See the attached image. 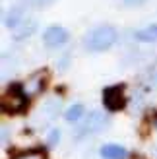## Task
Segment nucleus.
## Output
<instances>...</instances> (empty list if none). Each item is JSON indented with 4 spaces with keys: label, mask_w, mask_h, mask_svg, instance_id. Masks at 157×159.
<instances>
[{
    "label": "nucleus",
    "mask_w": 157,
    "mask_h": 159,
    "mask_svg": "<svg viewBox=\"0 0 157 159\" xmlns=\"http://www.w3.org/2000/svg\"><path fill=\"white\" fill-rule=\"evenodd\" d=\"M119 39V31H116L113 25H99L95 29H91L87 35H85L83 43L87 47V51L91 52H101L107 51L116 43Z\"/></svg>",
    "instance_id": "obj_1"
},
{
    "label": "nucleus",
    "mask_w": 157,
    "mask_h": 159,
    "mask_svg": "<svg viewBox=\"0 0 157 159\" xmlns=\"http://www.w3.org/2000/svg\"><path fill=\"white\" fill-rule=\"evenodd\" d=\"M27 95H25V91H23V87L21 85H12L10 89L6 91V95L2 97V109H4V113H10V115H14V113H20V111H23L25 109V105H27Z\"/></svg>",
    "instance_id": "obj_2"
},
{
    "label": "nucleus",
    "mask_w": 157,
    "mask_h": 159,
    "mask_svg": "<svg viewBox=\"0 0 157 159\" xmlns=\"http://www.w3.org/2000/svg\"><path fill=\"white\" fill-rule=\"evenodd\" d=\"M109 126V116L99 113V111H91L87 116L83 118V122L78 128V136H85V134H93V132H101L103 128Z\"/></svg>",
    "instance_id": "obj_3"
},
{
    "label": "nucleus",
    "mask_w": 157,
    "mask_h": 159,
    "mask_svg": "<svg viewBox=\"0 0 157 159\" xmlns=\"http://www.w3.org/2000/svg\"><path fill=\"white\" fill-rule=\"evenodd\" d=\"M103 103L109 111H120L126 105L124 85H109L103 89Z\"/></svg>",
    "instance_id": "obj_4"
},
{
    "label": "nucleus",
    "mask_w": 157,
    "mask_h": 159,
    "mask_svg": "<svg viewBox=\"0 0 157 159\" xmlns=\"http://www.w3.org/2000/svg\"><path fill=\"white\" fill-rule=\"evenodd\" d=\"M68 31L64 27H60V25H51L49 29L43 33V41L45 45L49 47V49H56V47H62L66 41H68Z\"/></svg>",
    "instance_id": "obj_5"
},
{
    "label": "nucleus",
    "mask_w": 157,
    "mask_h": 159,
    "mask_svg": "<svg viewBox=\"0 0 157 159\" xmlns=\"http://www.w3.org/2000/svg\"><path fill=\"white\" fill-rule=\"evenodd\" d=\"M45 82H47V74H45V72H43V74L37 72V74L31 76L21 87H23V91H25L27 97H33V95H37V93L45 87Z\"/></svg>",
    "instance_id": "obj_6"
},
{
    "label": "nucleus",
    "mask_w": 157,
    "mask_h": 159,
    "mask_svg": "<svg viewBox=\"0 0 157 159\" xmlns=\"http://www.w3.org/2000/svg\"><path fill=\"white\" fill-rule=\"evenodd\" d=\"M134 37L142 43H157V23H151V25L138 29L134 33Z\"/></svg>",
    "instance_id": "obj_7"
},
{
    "label": "nucleus",
    "mask_w": 157,
    "mask_h": 159,
    "mask_svg": "<svg viewBox=\"0 0 157 159\" xmlns=\"http://www.w3.org/2000/svg\"><path fill=\"white\" fill-rule=\"evenodd\" d=\"M101 157L103 159H124L126 157V149L119 144H107L101 148Z\"/></svg>",
    "instance_id": "obj_8"
},
{
    "label": "nucleus",
    "mask_w": 157,
    "mask_h": 159,
    "mask_svg": "<svg viewBox=\"0 0 157 159\" xmlns=\"http://www.w3.org/2000/svg\"><path fill=\"white\" fill-rule=\"evenodd\" d=\"M35 29H37V23L33 20H23L20 25L14 27V37L16 39H25V37H29L31 33H33Z\"/></svg>",
    "instance_id": "obj_9"
},
{
    "label": "nucleus",
    "mask_w": 157,
    "mask_h": 159,
    "mask_svg": "<svg viewBox=\"0 0 157 159\" xmlns=\"http://www.w3.org/2000/svg\"><path fill=\"white\" fill-rule=\"evenodd\" d=\"M58 111H60V101L58 99H51V101H47L45 105L41 107L39 116H43L45 120H51V118H54L58 115Z\"/></svg>",
    "instance_id": "obj_10"
},
{
    "label": "nucleus",
    "mask_w": 157,
    "mask_h": 159,
    "mask_svg": "<svg viewBox=\"0 0 157 159\" xmlns=\"http://www.w3.org/2000/svg\"><path fill=\"white\" fill-rule=\"evenodd\" d=\"M66 120L68 122H76V120H80V118L83 116V105H80V103H76V105H72L68 111H66Z\"/></svg>",
    "instance_id": "obj_11"
},
{
    "label": "nucleus",
    "mask_w": 157,
    "mask_h": 159,
    "mask_svg": "<svg viewBox=\"0 0 157 159\" xmlns=\"http://www.w3.org/2000/svg\"><path fill=\"white\" fill-rule=\"evenodd\" d=\"M14 159H45V153L39 149H31V152H23L20 155H16Z\"/></svg>",
    "instance_id": "obj_12"
},
{
    "label": "nucleus",
    "mask_w": 157,
    "mask_h": 159,
    "mask_svg": "<svg viewBox=\"0 0 157 159\" xmlns=\"http://www.w3.org/2000/svg\"><path fill=\"white\" fill-rule=\"evenodd\" d=\"M29 4H35V6H49L52 0H27Z\"/></svg>",
    "instance_id": "obj_13"
},
{
    "label": "nucleus",
    "mask_w": 157,
    "mask_h": 159,
    "mask_svg": "<svg viewBox=\"0 0 157 159\" xmlns=\"http://www.w3.org/2000/svg\"><path fill=\"white\" fill-rule=\"evenodd\" d=\"M58 138H60V132H58V130H52V132H51L49 142H51V144H54V142H58Z\"/></svg>",
    "instance_id": "obj_14"
},
{
    "label": "nucleus",
    "mask_w": 157,
    "mask_h": 159,
    "mask_svg": "<svg viewBox=\"0 0 157 159\" xmlns=\"http://www.w3.org/2000/svg\"><path fill=\"white\" fill-rule=\"evenodd\" d=\"M146 0H124V4H128V6H138V4H144Z\"/></svg>",
    "instance_id": "obj_15"
},
{
    "label": "nucleus",
    "mask_w": 157,
    "mask_h": 159,
    "mask_svg": "<svg viewBox=\"0 0 157 159\" xmlns=\"http://www.w3.org/2000/svg\"><path fill=\"white\" fill-rule=\"evenodd\" d=\"M153 124L157 126V113H155V116H153Z\"/></svg>",
    "instance_id": "obj_16"
}]
</instances>
